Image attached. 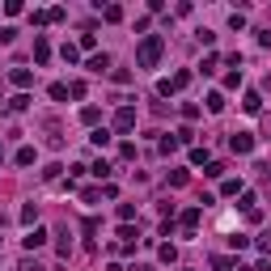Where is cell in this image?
<instances>
[{
  "label": "cell",
  "instance_id": "obj_26",
  "mask_svg": "<svg viewBox=\"0 0 271 271\" xmlns=\"http://www.w3.org/2000/svg\"><path fill=\"white\" fill-rule=\"evenodd\" d=\"M258 250H263V254H271V233H263V238H258Z\"/></svg>",
  "mask_w": 271,
  "mask_h": 271
},
{
  "label": "cell",
  "instance_id": "obj_12",
  "mask_svg": "<svg viewBox=\"0 0 271 271\" xmlns=\"http://www.w3.org/2000/svg\"><path fill=\"white\" fill-rule=\"evenodd\" d=\"M186 182H191V174H186V170H170V186H186Z\"/></svg>",
  "mask_w": 271,
  "mask_h": 271
},
{
  "label": "cell",
  "instance_id": "obj_20",
  "mask_svg": "<svg viewBox=\"0 0 271 271\" xmlns=\"http://www.w3.org/2000/svg\"><path fill=\"white\" fill-rule=\"evenodd\" d=\"M157 254H161V263H174V258H178V250H174V246H170V242H166V246H161V250H157Z\"/></svg>",
  "mask_w": 271,
  "mask_h": 271
},
{
  "label": "cell",
  "instance_id": "obj_6",
  "mask_svg": "<svg viewBox=\"0 0 271 271\" xmlns=\"http://www.w3.org/2000/svg\"><path fill=\"white\" fill-rule=\"evenodd\" d=\"M242 106H246V110H250V114H258V110H263V98H258V93L250 89V93H246V98H242Z\"/></svg>",
  "mask_w": 271,
  "mask_h": 271
},
{
  "label": "cell",
  "instance_id": "obj_2",
  "mask_svg": "<svg viewBox=\"0 0 271 271\" xmlns=\"http://www.w3.org/2000/svg\"><path fill=\"white\" fill-rule=\"evenodd\" d=\"M186 85H191V72H174L170 81H161V85H157V93H166V98H170V93H178Z\"/></svg>",
  "mask_w": 271,
  "mask_h": 271
},
{
  "label": "cell",
  "instance_id": "obj_10",
  "mask_svg": "<svg viewBox=\"0 0 271 271\" xmlns=\"http://www.w3.org/2000/svg\"><path fill=\"white\" fill-rule=\"evenodd\" d=\"M43 242H47V233H43V229H30V238H26V250H38Z\"/></svg>",
  "mask_w": 271,
  "mask_h": 271
},
{
  "label": "cell",
  "instance_id": "obj_25",
  "mask_svg": "<svg viewBox=\"0 0 271 271\" xmlns=\"http://www.w3.org/2000/svg\"><path fill=\"white\" fill-rule=\"evenodd\" d=\"M17 271H43V263H34V258H21V267Z\"/></svg>",
  "mask_w": 271,
  "mask_h": 271
},
{
  "label": "cell",
  "instance_id": "obj_19",
  "mask_svg": "<svg viewBox=\"0 0 271 271\" xmlns=\"http://www.w3.org/2000/svg\"><path fill=\"white\" fill-rule=\"evenodd\" d=\"M229 246H233V250H246V246H250V238H246V233H233Z\"/></svg>",
  "mask_w": 271,
  "mask_h": 271
},
{
  "label": "cell",
  "instance_id": "obj_5",
  "mask_svg": "<svg viewBox=\"0 0 271 271\" xmlns=\"http://www.w3.org/2000/svg\"><path fill=\"white\" fill-rule=\"evenodd\" d=\"M178 220H182V229H186V238H195V233H191V229L199 225V208H186V212H182V216H178Z\"/></svg>",
  "mask_w": 271,
  "mask_h": 271
},
{
  "label": "cell",
  "instance_id": "obj_17",
  "mask_svg": "<svg viewBox=\"0 0 271 271\" xmlns=\"http://www.w3.org/2000/svg\"><path fill=\"white\" fill-rule=\"evenodd\" d=\"M17 166H34V148H17Z\"/></svg>",
  "mask_w": 271,
  "mask_h": 271
},
{
  "label": "cell",
  "instance_id": "obj_27",
  "mask_svg": "<svg viewBox=\"0 0 271 271\" xmlns=\"http://www.w3.org/2000/svg\"><path fill=\"white\" fill-rule=\"evenodd\" d=\"M258 43H263V47H271V30H258Z\"/></svg>",
  "mask_w": 271,
  "mask_h": 271
},
{
  "label": "cell",
  "instance_id": "obj_3",
  "mask_svg": "<svg viewBox=\"0 0 271 271\" xmlns=\"http://www.w3.org/2000/svg\"><path fill=\"white\" fill-rule=\"evenodd\" d=\"M229 148H233V152H250V148H254V136H250V132H233V136H229Z\"/></svg>",
  "mask_w": 271,
  "mask_h": 271
},
{
  "label": "cell",
  "instance_id": "obj_1",
  "mask_svg": "<svg viewBox=\"0 0 271 271\" xmlns=\"http://www.w3.org/2000/svg\"><path fill=\"white\" fill-rule=\"evenodd\" d=\"M161 51H166V38H161V34H144L140 47H136V64H140V68H157Z\"/></svg>",
  "mask_w": 271,
  "mask_h": 271
},
{
  "label": "cell",
  "instance_id": "obj_7",
  "mask_svg": "<svg viewBox=\"0 0 271 271\" xmlns=\"http://www.w3.org/2000/svg\"><path fill=\"white\" fill-rule=\"evenodd\" d=\"M30 81H34L30 68H17V72H13V85H17V89H30Z\"/></svg>",
  "mask_w": 271,
  "mask_h": 271
},
{
  "label": "cell",
  "instance_id": "obj_8",
  "mask_svg": "<svg viewBox=\"0 0 271 271\" xmlns=\"http://www.w3.org/2000/svg\"><path fill=\"white\" fill-rule=\"evenodd\" d=\"M106 68H110V55H93V60H89V72H106Z\"/></svg>",
  "mask_w": 271,
  "mask_h": 271
},
{
  "label": "cell",
  "instance_id": "obj_15",
  "mask_svg": "<svg viewBox=\"0 0 271 271\" xmlns=\"http://www.w3.org/2000/svg\"><path fill=\"white\" fill-rule=\"evenodd\" d=\"M220 195H242V182H238V178H225V186H220Z\"/></svg>",
  "mask_w": 271,
  "mask_h": 271
},
{
  "label": "cell",
  "instance_id": "obj_11",
  "mask_svg": "<svg viewBox=\"0 0 271 271\" xmlns=\"http://www.w3.org/2000/svg\"><path fill=\"white\" fill-rule=\"evenodd\" d=\"M34 60H38V64H47V60H51V47H47L43 38H38V43H34Z\"/></svg>",
  "mask_w": 271,
  "mask_h": 271
},
{
  "label": "cell",
  "instance_id": "obj_9",
  "mask_svg": "<svg viewBox=\"0 0 271 271\" xmlns=\"http://www.w3.org/2000/svg\"><path fill=\"white\" fill-rule=\"evenodd\" d=\"M212 271H238V263L225 258V254H216V258H212Z\"/></svg>",
  "mask_w": 271,
  "mask_h": 271
},
{
  "label": "cell",
  "instance_id": "obj_21",
  "mask_svg": "<svg viewBox=\"0 0 271 271\" xmlns=\"http://www.w3.org/2000/svg\"><path fill=\"white\" fill-rule=\"evenodd\" d=\"M81 123H98V106H85V110H81Z\"/></svg>",
  "mask_w": 271,
  "mask_h": 271
},
{
  "label": "cell",
  "instance_id": "obj_18",
  "mask_svg": "<svg viewBox=\"0 0 271 271\" xmlns=\"http://www.w3.org/2000/svg\"><path fill=\"white\" fill-rule=\"evenodd\" d=\"M204 174H208V178H220V174H225V166H220V161H208Z\"/></svg>",
  "mask_w": 271,
  "mask_h": 271
},
{
  "label": "cell",
  "instance_id": "obj_23",
  "mask_svg": "<svg viewBox=\"0 0 271 271\" xmlns=\"http://www.w3.org/2000/svg\"><path fill=\"white\" fill-rule=\"evenodd\" d=\"M60 55H64V60H68V64H76V55H81V51H76V47H72V43H64V51H60Z\"/></svg>",
  "mask_w": 271,
  "mask_h": 271
},
{
  "label": "cell",
  "instance_id": "obj_13",
  "mask_svg": "<svg viewBox=\"0 0 271 271\" xmlns=\"http://www.w3.org/2000/svg\"><path fill=\"white\" fill-rule=\"evenodd\" d=\"M102 17H106V21H123V9H119V5H106Z\"/></svg>",
  "mask_w": 271,
  "mask_h": 271
},
{
  "label": "cell",
  "instance_id": "obj_14",
  "mask_svg": "<svg viewBox=\"0 0 271 271\" xmlns=\"http://www.w3.org/2000/svg\"><path fill=\"white\" fill-rule=\"evenodd\" d=\"M89 140H93V144H98V148H106V144H110V132H106V127H98V132H93Z\"/></svg>",
  "mask_w": 271,
  "mask_h": 271
},
{
  "label": "cell",
  "instance_id": "obj_16",
  "mask_svg": "<svg viewBox=\"0 0 271 271\" xmlns=\"http://www.w3.org/2000/svg\"><path fill=\"white\" fill-rule=\"evenodd\" d=\"M208 110H225V93H208Z\"/></svg>",
  "mask_w": 271,
  "mask_h": 271
},
{
  "label": "cell",
  "instance_id": "obj_24",
  "mask_svg": "<svg viewBox=\"0 0 271 271\" xmlns=\"http://www.w3.org/2000/svg\"><path fill=\"white\" fill-rule=\"evenodd\" d=\"M191 161L195 166H208V148H191Z\"/></svg>",
  "mask_w": 271,
  "mask_h": 271
},
{
  "label": "cell",
  "instance_id": "obj_4",
  "mask_svg": "<svg viewBox=\"0 0 271 271\" xmlns=\"http://www.w3.org/2000/svg\"><path fill=\"white\" fill-rule=\"evenodd\" d=\"M114 127H119V132H132V127H136V110H132V106H119V114H114Z\"/></svg>",
  "mask_w": 271,
  "mask_h": 271
},
{
  "label": "cell",
  "instance_id": "obj_22",
  "mask_svg": "<svg viewBox=\"0 0 271 271\" xmlns=\"http://www.w3.org/2000/svg\"><path fill=\"white\" fill-rule=\"evenodd\" d=\"M26 106H30V98H26V93H17V98L9 102V110H26Z\"/></svg>",
  "mask_w": 271,
  "mask_h": 271
}]
</instances>
